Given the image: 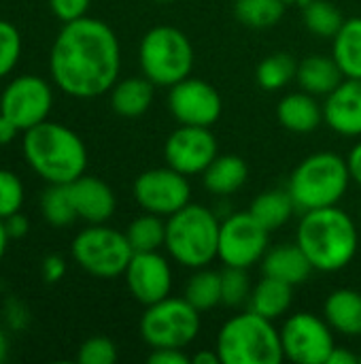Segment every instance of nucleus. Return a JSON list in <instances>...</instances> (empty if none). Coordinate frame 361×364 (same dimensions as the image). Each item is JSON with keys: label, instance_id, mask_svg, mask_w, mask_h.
<instances>
[{"label": "nucleus", "instance_id": "2f4dec72", "mask_svg": "<svg viewBox=\"0 0 361 364\" xmlns=\"http://www.w3.org/2000/svg\"><path fill=\"white\" fill-rule=\"evenodd\" d=\"M296 73H298V62L294 60V55L272 53L257 64L255 79H257L260 87H264L268 92H277V90H283L285 85H289L296 79Z\"/></svg>", "mask_w": 361, "mask_h": 364}, {"label": "nucleus", "instance_id": "1a4fd4ad", "mask_svg": "<svg viewBox=\"0 0 361 364\" xmlns=\"http://www.w3.org/2000/svg\"><path fill=\"white\" fill-rule=\"evenodd\" d=\"M70 252L74 262L83 271L100 279L123 275L128 262L134 256L126 232H119L104 224H91L89 228L81 230L74 237Z\"/></svg>", "mask_w": 361, "mask_h": 364}, {"label": "nucleus", "instance_id": "de8ad7c7", "mask_svg": "<svg viewBox=\"0 0 361 364\" xmlns=\"http://www.w3.org/2000/svg\"><path fill=\"white\" fill-rule=\"evenodd\" d=\"M6 356H9V341H6L4 331L0 328V363H4V360H6Z\"/></svg>", "mask_w": 361, "mask_h": 364}, {"label": "nucleus", "instance_id": "c9c22d12", "mask_svg": "<svg viewBox=\"0 0 361 364\" xmlns=\"http://www.w3.org/2000/svg\"><path fill=\"white\" fill-rule=\"evenodd\" d=\"M23 205V183L21 179L6 168H0V220L11 218L21 211Z\"/></svg>", "mask_w": 361, "mask_h": 364}, {"label": "nucleus", "instance_id": "f03ea898", "mask_svg": "<svg viewBox=\"0 0 361 364\" xmlns=\"http://www.w3.org/2000/svg\"><path fill=\"white\" fill-rule=\"evenodd\" d=\"M296 243L315 271L336 273L353 262L360 250V228L338 205L313 209L302 213Z\"/></svg>", "mask_w": 361, "mask_h": 364}, {"label": "nucleus", "instance_id": "a878e982", "mask_svg": "<svg viewBox=\"0 0 361 364\" xmlns=\"http://www.w3.org/2000/svg\"><path fill=\"white\" fill-rule=\"evenodd\" d=\"M332 58L345 77L361 79V17L345 19L332 38Z\"/></svg>", "mask_w": 361, "mask_h": 364}, {"label": "nucleus", "instance_id": "09e8293b", "mask_svg": "<svg viewBox=\"0 0 361 364\" xmlns=\"http://www.w3.org/2000/svg\"><path fill=\"white\" fill-rule=\"evenodd\" d=\"M287 4H304L306 0H285Z\"/></svg>", "mask_w": 361, "mask_h": 364}, {"label": "nucleus", "instance_id": "3c124183", "mask_svg": "<svg viewBox=\"0 0 361 364\" xmlns=\"http://www.w3.org/2000/svg\"><path fill=\"white\" fill-rule=\"evenodd\" d=\"M360 226H361V209H360Z\"/></svg>", "mask_w": 361, "mask_h": 364}, {"label": "nucleus", "instance_id": "ea45409f", "mask_svg": "<svg viewBox=\"0 0 361 364\" xmlns=\"http://www.w3.org/2000/svg\"><path fill=\"white\" fill-rule=\"evenodd\" d=\"M66 273V262L62 256H47L43 260V277L49 282V284H55L64 277Z\"/></svg>", "mask_w": 361, "mask_h": 364}, {"label": "nucleus", "instance_id": "9b49d317", "mask_svg": "<svg viewBox=\"0 0 361 364\" xmlns=\"http://www.w3.org/2000/svg\"><path fill=\"white\" fill-rule=\"evenodd\" d=\"M283 356L296 364H328L334 343V331L315 314H294L281 326Z\"/></svg>", "mask_w": 361, "mask_h": 364}, {"label": "nucleus", "instance_id": "c756f323", "mask_svg": "<svg viewBox=\"0 0 361 364\" xmlns=\"http://www.w3.org/2000/svg\"><path fill=\"white\" fill-rule=\"evenodd\" d=\"M302 21L315 36L334 38L345 23V17L340 9L330 0H306L302 4Z\"/></svg>", "mask_w": 361, "mask_h": 364}, {"label": "nucleus", "instance_id": "a211bd4d", "mask_svg": "<svg viewBox=\"0 0 361 364\" xmlns=\"http://www.w3.org/2000/svg\"><path fill=\"white\" fill-rule=\"evenodd\" d=\"M77 215L87 224H104L115 213V194L113 190L98 177L81 175L72 183H68Z\"/></svg>", "mask_w": 361, "mask_h": 364}, {"label": "nucleus", "instance_id": "a19ab883", "mask_svg": "<svg viewBox=\"0 0 361 364\" xmlns=\"http://www.w3.org/2000/svg\"><path fill=\"white\" fill-rule=\"evenodd\" d=\"M4 226H6V232H9L11 239H23L28 235V230H30V222H28V218L21 211H17L11 218H6Z\"/></svg>", "mask_w": 361, "mask_h": 364}, {"label": "nucleus", "instance_id": "9d476101", "mask_svg": "<svg viewBox=\"0 0 361 364\" xmlns=\"http://www.w3.org/2000/svg\"><path fill=\"white\" fill-rule=\"evenodd\" d=\"M268 239L270 230L251 211L232 213L221 222L217 258L226 267L249 271L253 264L262 262L268 252Z\"/></svg>", "mask_w": 361, "mask_h": 364}, {"label": "nucleus", "instance_id": "8fccbe9b", "mask_svg": "<svg viewBox=\"0 0 361 364\" xmlns=\"http://www.w3.org/2000/svg\"><path fill=\"white\" fill-rule=\"evenodd\" d=\"M160 2H172V0H160Z\"/></svg>", "mask_w": 361, "mask_h": 364}, {"label": "nucleus", "instance_id": "f8f14e48", "mask_svg": "<svg viewBox=\"0 0 361 364\" xmlns=\"http://www.w3.org/2000/svg\"><path fill=\"white\" fill-rule=\"evenodd\" d=\"M53 107V92L43 77L21 75L13 79L0 96V113L6 115L19 130H30L43 124Z\"/></svg>", "mask_w": 361, "mask_h": 364}, {"label": "nucleus", "instance_id": "603ef678", "mask_svg": "<svg viewBox=\"0 0 361 364\" xmlns=\"http://www.w3.org/2000/svg\"><path fill=\"white\" fill-rule=\"evenodd\" d=\"M360 363H361V356H360Z\"/></svg>", "mask_w": 361, "mask_h": 364}, {"label": "nucleus", "instance_id": "4c0bfd02", "mask_svg": "<svg viewBox=\"0 0 361 364\" xmlns=\"http://www.w3.org/2000/svg\"><path fill=\"white\" fill-rule=\"evenodd\" d=\"M89 4H91V0H49L51 13L64 23L85 17Z\"/></svg>", "mask_w": 361, "mask_h": 364}, {"label": "nucleus", "instance_id": "49530a36", "mask_svg": "<svg viewBox=\"0 0 361 364\" xmlns=\"http://www.w3.org/2000/svg\"><path fill=\"white\" fill-rule=\"evenodd\" d=\"M9 232H6V226H4V220H0V260L6 252V245H9Z\"/></svg>", "mask_w": 361, "mask_h": 364}, {"label": "nucleus", "instance_id": "f704fd0d", "mask_svg": "<svg viewBox=\"0 0 361 364\" xmlns=\"http://www.w3.org/2000/svg\"><path fill=\"white\" fill-rule=\"evenodd\" d=\"M19 55H21L19 30L11 21L0 19V79L11 75V70L19 62Z\"/></svg>", "mask_w": 361, "mask_h": 364}, {"label": "nucleus", "instance_id": "79ce46f5", "mask_svg": "<svg viewBox=\"0 0 361 364\" xmlns=\"http://www.w3.org/2000/svg\"><path fill=\"white\" fill-rule=\"evenodd\" d=\"M347 168L351 175V181H355L361 188V143L353 145V149L347 156Z\"/></svg>", "mask_w": 361, "mask_h": 364}, {"label": "nucleus", "instance_id": "cd10ccee", "mask_svg": "<svg viewBox=\"0 0 361 364\" xmlns=\"http://www.w3.org/2000/svg\"><path fill=\"white\" fill-rule=\"evenodd\" d=\"M200 314L209 311L217 305H221V273L213 269H196V273L189 277L183 294Z\"/></svg>", "mask_w": 361, "mask_h": 364}, {"label": "nucleus", "instance_id": "4be33fe9", "mask_svg": "<svg viewBox=\"0 0 361 364\" xmlns=\"http://www.w3.org/2000/svg\"><path fill=\"white\" fill-rule=\"evenodd\" d=\"M345 79L340 66L332 55H309L302 62H298L296 81L298 85L313 94V96H328L338 87V83Z\"/></svg>", "mask_w": 361, "mask_h": 364}, {"label": "nucleus", "instance_id": "f257e3e1", "mask_svg": "<svg viewBox=\"0 0 361 364\" xmlns=\"http://www.w3.org/2000/svg\"><path fill=\"white\" fill-rule=\"evenodd\" d=\"M49 70L55 85L72 98L87 100L111 92L121 70L117 34L87 15L64 23L49 53Z\"/></svg>", "mask_w": 361, "mask_h": 364}, {"label": "nucleus", "instance_id": "aec40b11", "mask_svg": "<svg viewBox=\"0 0 361 364\" xmlns=\"http://www.w3.org/2000/svg\"><path fill=\"white\" fill-rule=\"evenodd\" d=\"M279 122L296 132V134H309L315 132L321 122H323V107L315 100L313 94L309 92H294L281 98L277 107Z\"/></svg>", "mask_w": 361, "mask_h": 364}, {"label": "nucleus", "instance_id": "58836bf2", "mask_svg": "<svg viewBox=\"0 0 361 364\" xmlns=\"http://www.w3.org/2000/svg\"><path fill=\"white\" fill-rule=\"evenodd\" d=\"M189 360L191 358L185 354V350L179 348H155L147 358L149 364H189Z\"/></svg>", "mask_w": 361, "mask_h": 364}, {"label": "nucleus", "instance_id": "4468645a", "mask_svg": "<svg viewBox=\"0 0 361 364\" xmlns=\"http://www.w3.org/2000/svg\"><path fill=\"white\" fill-rule=\"evenodd\" d=\"M168 109L183 126H213L223 111L221 94L206 81L185 77L168 92Z\"/></svg>", "mask_w": 361, "mask_h": 364}, {"label": "nucleus", "instance_id": "c03bdc74", "mask_svg": "<svg viewBox=\"0 0 361 364\" xmlns=\"http://www.w3.org/2000/svg\"><path fill=\"white\" fill-rule=\"evenodd\" d=\"M17 132H19V128L6 117V115H2L0 113V145H6V143H11L15 136H17Z\"/></svg>", "mask_w": 361, "mask_h": 364}, {"label": "nucleus", "instance_id": "a18cd8bd", "mask_svg": "<svg viewBox=\"0 0 361 364\" xmlns=\"http://www.w3.org/2000/svg\"><path fill=\"white\" fill-rule=\"evenodd\" d=\"M191 363L194 364H221V358H219V354H217V350H202V352H198L194 358H191Z\"/></svg>", "mask_w": 361, "mask_h": 364}, {"label": "nucleus", "instance_id": "ddd939ff", "mask_svg": "<svg viewBox=\"0 0 361 364\" xmlns=\"http://www.w3.org/2000/svg\"><path fill=\"white\" fill-rule=\"evenodd\" d=\"M134 198L147 213L170 218L191 203V186L187 175L166 164L164 168H151L136 177Z\"/></svg>", "mask_w": 361, "mask_h": 364}, {"label": "nucleus", "instance_id": "7ed1b4c3", "mask_svg": "<svg viewBox=\"0 0 361 364\" xmlns=\"http://www.w3.org/2000/svg\"><path fill=\"white\" fill-rule=\"evenodd\" d=\"M23 158L47 183H72L87 168V149L81 136L68 126L49 119L26 130Z\"/></svg>", "mask_w": 361, "mask_h": 364}, {"label": "nucleus", "instance_id": "c85d7f7f", "mask_svg": "<svg viewBox=\"0 0 361 364\" xmlns=\"http://www.w3.org/2000/svg\"><path fill=\"white\" fill-rule=\"evenodd\" d=\"M285 4V0H236L234 15L247 28L268 30L281 21Z\"/></svg>", "mask_w": 361, "mask_h": 364}, {"label": "nucleus", "instance_id": "e433bc0d", "mask_svg": "<svg viewBox=\"0 0 361 364\" xmlns=\"http://www.w3.org/2000/svg\"><path fill=\"white\" fill-rule=\"evenodd\" d=\"M77 360L81 364H113L117 360V348L106 337H91L79 348Z\"/></svg>", "mask_w": 361, "mask_h": 364}, {"label": "nucleus", "instance_id": "423d86ee", "mask_svg": "<svg viewBox=\"0 0 361 364\" xmlns=\"http://www.w3.org/2000/svg\"><path fill=\"white\" fill-rule=\"evenodd\" d=\"M351 183L347 158L334 151H317L306 156L291 173L287 192L296 209L313 211L338 205Z\"/></svg>", "mask_w": 361, "mask_h": 364}, {"label": "nucleus", "instance_id": "473e14b6", "mask_svg": "<svg viewBox=\"0 0 361 364\" xmlns=\"http://www.w3.org/2000/svg\"><path fill=\"white\" fill-rule=\"evenodd\" d=\"M40 211H43L45 220L51 226L62 228V226L72 224L79 215H77V209H74V203H72L68 183L66 186L49 183V190L40 198Z\"/></svg>", "mask_w": 361, "mask_h": 364}, {"label": "nucleus", "instance_id": "6ab92c4d", "mask_svg": "<svg viewBox=\"0 0 361 364\" xmlns=\"http://www.w3.org/2000/svg\"><path fill=\"white\" fill-rule=\"evenodd\" d=\"M313 264L298 243H283L272 247L262 258V273L274 279H281L289 286H300L313 273Z\"/></svg>", "mask_w": 361, "mask_h": 364}, {"label": "nucleus", "instance_id": "20e7f679", "mask_svg": "<svg viewBox=\"0 0 361 364\" xmlns=\"http://www.w3.org/2000/svg\"><path fill=\"white\" fill-rule=\"evenodd\" d=\"M219 228L221 222L211 209L187 203L168 218L164 247L170 258L185 269L196 271L209 267L219 252Z\"/></svg>", "mask_w": 361, "mask_h": 364}, {"label": "nucleus", "instance_id": "412c9836", "mask_svg": "<svg viewBox=\"0 0 361 364\" xmlns=\"http://www.w3.org/2000/svg\"><path fill=\"white\" fill-rule=\"evenodd\" d=\"M323 318L343 337H361V292L334 290L323 303Z\"/></svg>", "mask_w": 361, "mask_h": 364}, {"label": "nucleus", "instance_id": "393cba45", "mask_svg": "<svg viewBox=\"0 0 361 364\" xmlns=\"http://www.w3.org/2000/svg\"><path fill=\"white\" fill-rule=\"evenodd\" d=\"M294 303V286L264 275L251 290L249 296V309L268 318V320H279L283 318Z\"/></svg>", "mask_w": 361, "mask_h": 364}, {"label": "nucleus", "instance_id": "2eb2a0df", "mask_svg": "<svg viewBox=\"0 0 361 364\" xmlns=\"http://www.w3.org/2000/svg\"><path fill=\"white\" fill-rule=\"evenodd\" d=\"M217 158V139L204 126H179L164 143V160L170 168L191 177L202 175Z\"/></svg>", "mask_w": 361, "mask_h": 364}, {"label": "nucleus", "instance_id": "dca6fc26", "mask_svg": "<svg viewBox=\"0 0 361 364\" xmlns=\"http://www.w3.org/2000/svg\"><path fill=\"white\" fill-rule=\"evenodd\" d=\"M123 277L130 294L145 307L172 292V267L160 252H134Z\"/></svg>", "mask_w": 361, "mask_h": 364}, {"label": "nucleus", "instance_id": "0eeeda50", "mask_svg": "<svg viewBox=\"0 0 361 364\" xmlns=\"http://www.w3.org/2000/svg\"><path fill=\"white\" fill-rule=\"evenodd\" d=\"M138 62L143 75L151 83L160 87H172L191 75L194 47L179 28L155 26L140 41Z\"/></svg>", "mask_w": 361, "mask_h": 364}, {"label": "nucleus", "instance_id": "bb28decb", "mask_svg": "<svg viewBox=\"0 0 361 364\" xmlns=\"http://www.w3.org/2000/svg\"><path fill=\"white\" fill-rule=\"evenodd\" d=\"M249 211L272 232L289 222L296 205L287 190H266L251 203Z\"/></svg>", "mask_w": 361, "mask_h": 364}, {"label": "nucleus", "instance_id": "37998d69", "mask_svg": "<svg viewBox=\"0 0 361 364\" xmlns=\"http://www.w3.org/2000/svg\"><path fill=\"white\" fill-rule=\"evenodd\" d=\"M360 363V356L349 352L347 348H334L330 358H328V364H357Z\"/></svg>", "mask_w": 361, "mask_h": 364}, {"label": "nucleus", "instance_id": "39448f33", "mask_svg": "<svg viewBox=\"0 0 361 364\" xmlns=\"http://www.w3.org/2000/svg\"><path fill=\"white\" fill-rule=\"evenodd\" d=\"M215 350L221 364H281L285 360L281 331L272 320L245 311L230 318L217 335Z\"/></svg>", "mask_w": 361, "mask_h": 364}, {"label": "nucleus", "instance_id": "6e6552de", "mask_svg": "<svg viewBox=\"0 0 361 364\" xmlns=\"http://www.w3.org/2000/svg\"><path fill=\"white\" fill-rule=\"evenodd\" d=\"M143 341L155 348H179L191 346L200 333V311L185 299L166 296L153 305H147L140 318Z\"/></svg>", "mask_w": 361, "mask_h": 364}, {"label": "nucleus", "instance_id": "5701e85b", "mask_svg": "<svg viewBox=\"0 0 361 364\" xmlns=\"http://www.w3.org/2000/svg\"><path fill=\"white\" fill-rule=\"evenodd\" d=\"M247 177H249V166L240 156L217 154V158L202 173V183L211 194L228 196L238 192L247 183Z\"/></svg>", "mask_w": 361, "mask_h": 364}, {"label": "nucleus", "instance_id": "72a5a7b5", "mask_svg": "<svg viewBox=\"0 0 361 364\" xmlns=\"http://www.w3.org/2000/svg\"><path fill=\"white\" fill-rule=\"evenodd\" d=\"M251 282L247 269L226 267L221 273V303L228 307H240L249 303L251 296Z\"/></svg>", "mask_w": 361, "mask_h": 364}, {"label": "nucleus", "instance_id": "7c9ffc66", "mask_svg": "<svg viewBox=\"0 0 361 364\" xmlns=\"http://www.w3.org/2000/svg\"><path fill=\"white\" fill-rule=\"evenodd\" d=\"M126 237L134 252H157L166 243V222H162V215L145 211V215L130 222Z\"/></svg>", "mask_w": 361, "mask_h": 364}, {"label": "nucleus", "instance_id": "f3484780", "mask_svg": "<svg viewBox=\"0 0 361 364\" xmlns=\"http://www.w3.org/2000/svg\"><path fill=\"white\" fill-rule=\"evenodd\" d=\"M323 119L336 134L361 136V79L345 77L326 96Z\"/></svg>", "mask_w": 361, "mask_h": 364}, {"label": "nucleus", "instance_id": "b1692460", "mask_svg": "<svg viewBox=\"0 0 361 364\" xmlns=\"http://www.w3.org/2000/svg\"><path fill=\"white\" fill-rule=\"evenodd\" d=\"M155 94V83L143 77H128L113 85L111 107L121 117H140L149 111Z\"/></svg>", "mask_w": 361, "mask_h": 364}]
</instances>
